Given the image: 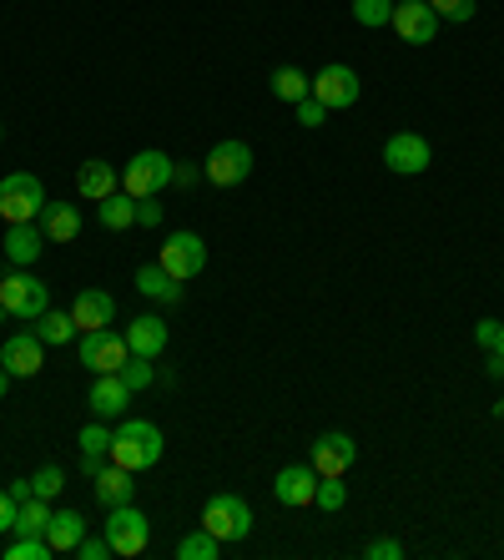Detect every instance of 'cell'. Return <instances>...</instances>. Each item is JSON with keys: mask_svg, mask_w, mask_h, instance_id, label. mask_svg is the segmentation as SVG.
Masks as SVG:
<instances>
[{"mask_svg": "<svg viewBox=\"0 0 504 560\" xmlns=\"http://www.w3.org/2000/svg\"><path fill=\"white\" fill-rule=\"evenodd\" d=\"M162 450H167V440H162V430H156L152 419H127V424L112 434L106 459L121 465V469H131V475H142V469L162 465Z\"/></svg>", "mask_w": 504, "mask_h": 560, "instance_id": "1", "label": "cell"}, {"mask_svg": "<svg viewBox=\"0 0 504 560\" xmlns=\"http://www.w3.org/2000/svg\"><path fill=\"white\" fill-rule=\"evenodd\" d=\"M202 530H212L222 546H237V540L253 535V505L243 495H233V490H222V495H212L202 505Z\"/></svg>", "mask_w": 504, "mask_h": 560, "instance_id": "2", "label": "cell"}, {"mask_svg": "<svg viewBox=\"0 0 504 560\" xmlns=\"http://www.w3.org/2000/svg\"><path fill=\"white\" fill-rule=\"evenodd\" d=\"M0 303H5V313H11V318H26V324H36L40 313L51 308V288L40 283L31 268H15V273L0 278Z\"/></svg>", "mask_w": 504, "mask_h": 560, "instance_id": "3", "label": "cell"}, {"mask_svg": "<svg viewBox=\"0 0 504 560\" xmlns=\"http://www.w3.org/2000/svg\"><path fill=\"white\" fill-rule=\"evenodd\" d=\"M46 208V187L36 172H11L0 177V218L5 222H36Z\"/></svg>", "mask_w": 504, "mask_h": 560, "instance_id": "4", "label": "cell"}, {"mask_svg": "<svg viewBox=\"0 0 504 560\" xmlns=\"http://www.w3.org/2000/svg\"><path fill=\"white\" fill-rule=\"evenodd\" d=\"M102 535L112 540V556H142L146 540H152V521H146L137 505H112L106 510V525Z\"/></svg>", "mask_w": 504, "mask_h": 560, "instance_id": "5", "label": "cell"}, {"mask_svg": "<svg viewBox=\"0 0 504 560\" xmlns=\"http://www.w3.org/2000/svg\"><path fill=\"white\" fill-rule=\"evenodd\" d=\"M172 162L167 152H156V147H146V152H137L127 162V172H121V192H131V197H156L162 187L172 183Z\"/></svg>", "mask_w": 504, "mask_h": 560, "instance_id": "6", "label": "cell"}, {"mask_svg": "<svg viewBox=\"0 0 504 560\" xmlns=\"http://www.w3.org/2000/svg\"><path fill=\"white\" fill-rule=\"evenodd\" d=\"M81 364L91 369V374H121V364L131 359L127 349V334H112V328H91V334H81Z\"/></svg>", "mask_w": 504, "mask_h": 560, "instance_id": "7", "label": "cell"}, {"mask_svg": "<svg viewBox=\"0 0 504 560\" xmlns=\"http://www.w3.org/2000/svg\"><path fill=\"white\" fill-rule=\"evenodd\" d=\"M202 177H208L212 187H237L253 177V147L247 142H218L208 152V162H202Z\"/></svg>", "mask_w": 504, "mask_h": 560, "instance_id": "8", "label": "cell"}, {"mask_svg": "<svg viewBox=\"0 0 504 560\" xmlns=\"http://www.w3.org/2000/svg\"><path fill=\"white\" fill-rule=\"evenodd\" d=\"M156 262H162L177 283H187V278H197L202 268H208V243L181 228V233H172L167 243H162V258H156Z\"/></svg>", "mask_w": 504, "mask_h": 560, "instance_id": "9", "label": "cell"}, {"mask_svg": "<svg viewBox=\"0 0 504 560\" xmlns=\"http://www.w3.org/2000/svg\"><path fill=\"white\" fill-rule=\"evenodd\" d=\"M429 162H434V152L419 131H394L384 142V167L394 177H419V172H429Z\"/></svg>", "mask_w": 504, "mask_h": 560, "instance_id": "10", "label": "cell"}, {"mask_svg": "<svg viewBox=\"0 0 504 560\" xmlns=\"http://www.w3.org/2000/svg\"><path fill=\"white\" fill-rule=\"evenodd\" d=\"M388 26L399 31V40H409V46H429L439 36V15H434L429 0H394V21Z\"/></svg>", "mask_w": 504, "mask_h": 560, "instance_id": "11", "label": "cell"}, {"mask_svg": "<svg viewBox=\"0 0 504 560\" xmlns=\"http://www.w3.org/2000/svg\"><path fill=\"white\" fill-rule=\"evenodd\" d=\"M353 459H359V444H353V434H343V430L318 434L308 450V465L318 469V475H349Z\"/></svg>", "mask_w": 504, "mask_h": 560, "instance_id": "12", "label": "cell"}, {"mask_svg": "<svg viewBox=\"0 0 504 560\" xmlns=\"http://www.w3.org/2000/svg\"><path fill=\"white\" fill-rule=\"evenodd\" d=\"M363 92V81L353 66H324L318 77H313V96L328 106V112H343V106H353Z\"/></svg>", "mask_w": 504, "mask_h": 560, "instance_id": "13", "label": "cell"}, {"mask_svg": "<svg viewBox=\"0 0 504 560\" xmlns=\"http://www.w3.org/2000/svg\"><path fill=\"white\" fill-rule=\"evenodd\" d=\"M0 364L11 378H36L40 364H46V343L36 334H11V339L0 343Z\"/></svg>", "mask_w": 504, "mask_h": 560, "instance_id": "14", "label": "cell"}, {"mask_svg": "<svg viewBox=\"0 0 504 560\" xmlns=\"http://www.w3.org/2000/svg\"><path fill=\"white\" fill-rule=\"evenodd\" d=\"M313 490H318V469H313L308 459H303V465H283L278 480H272V495H278V505H288V510L313 505Z\"/></svg>", "mask_w": 504, "mask_h": 560, "instance_id": "15", "label": "cell"}, {"mask_svg": "<svg viewBox=\"0 0 504 560\" xmlns=\"http://www.w3.org/2000/svg\"><path fill=\"white\" fill-rule=\"evenodd\" d=\"M167 343H172V328H167V318H156V313H142V318L127 324V349L137 353V359H162Z\"/></svg>", "mask_w": 504, "mask_h": 560, "instance_id": "16", "label": "cell"}, {"mask_svg": "<svg viewBox=\"0 0 504 560\" xmlns=\"http://www.w3.org/2000/svg\"><path fill=\"white\" fill-rule=\"evenodd\" d=\"M91 415L96 419H117L131 409V384L121 374H96V384H91Z\"/></svg>", "mask_w": 504, "mask_h": 560, "instance_id": "17", "label": "cell"}, {"mask_svg": "<svg viewBox=\"0 0 504 560\" xmlns=\"http://www.w3.org/2000/svg\"><path fill=\"white\" fill-rule=\"evenodd\" d=\"M71 318H77L81 334H91V328H112V318H117V299L102 293V288H81L77 303H71Z\"/></svg>", "mask_w": 504, "mask_h": 560, "instance_id": "18", "label": "cell"}, {"mask_svg": "<svg viewBox=\"0 0 504 560\" xmlns=\"http://www.w3.org/2000/svg\"><path fill=\"white\" fill-rule=\"evenodd\" d=\"M5 258L15 262V268H31V262L40 258V248H46V233H40V222H5Z\"/></svg>", "mask_w": 504, "mask_h": 560, "instance_id": "19", "label": "cell"}, {"mask_svg": "<svg viewBox=\"0 0 504 560\" xmlns=\"http://www.w3.org/2000/svg\"><path fill=\"white\" fill-rule=\"evenodd\" d=\"M91 490H96V500H102L106 510L112 505H131V495H137V475L121 465H102L96 475H91Z\"/></svg>", "mask_w": 504, "mask_h": 560, "instance_id": "20", "label": "cell"}, {"mask_svg": "<svg viewBox=\"0 0 504 560\" xmlns=\"http://www.w3.org/2000/svg\"><path fill=\"white\" fill-rule=\"evenodd\" d=\"M117 187H121V172L112 167V162H102V156L81 162V172H77V192L86 197V202H102V197H112Z\"/></svg>", "mask_w": 504, "mask_h": 560, "instance_id": "21", "label": "cell"}, {"mask_svg": "<svg viewBox=\"0 0 504 560\" xmlns=\"http://www.w3.org/2000/svg\"><path fill=\"white\" fill-rule=\"evenodd\" d=\"M36 222H40V233H46V243H71L81 233V208L77 202H46Z\"/></svg>", "mask_w": 504, "mask_h": 560, "instance_id": "22", "label": "cell"}, {"mask_svg": "<svg viewBox=\"0 0 504 560\" xmlns=\"http://www.w3.org/2000/svg\"><path fill=\"white\" fill-rule=\"evenodd\" d=\"M86 515L81 510H51V525H46V540H51L56 556H66V550H77L81 540H86Z\"/></svg>", "mask_w": 504, "mask_h": 560, "instance_id": "23", "label": "cell"}, {"mask_svg": "<svg viewBox=\"0 0 504 560\" xmlns=\"http://www.w3.org/2000/svg\"><path fill=\"white\" fill-rule=\"evenodd\" d=\"M96 218H102V228H112V233H127V228H137V197L131 192H112L96 202Z\"/></svg>", "mask_w": 504, "mask_h": 560, "instance_id": "24", "label": "cell"}, {"mask_svg": "<svg viewBox=\"0 0 504 560\" xmlns=\"http://www.w3.org/2000/svg\"><path fill=\"white\" fill-rule=\"evenodd\" d=\"M31 334H36L40 343H51V349H61V343L77 339L81 328H77V318H71V308H66V313H61V308H46V313L36 318V328H31Z\"/></svg>", "mask_w": 504, "mask_h": 560, "instance_id": "25", "label": "cell"}, {"mask_svg": "<svg viewBox=\"0 0 504 560\" xmlns=\"http://www.w3.org/2000/svg\"><path fill=\"white\" fill-rule=\"evenodd\" d=\"M137 288H142L146 299H156V303H177L181 299V283L162 268V262H146V268H137Z\"/></svg>", "mask_w": 504, "mask_h": 560, "instance_id": "26", "label": "cell"}, {"mask_svg": "<svg viewBox=\"0 0 504 560\" xmlns=\"http://www.w3.org/2000/svg\"><path fill=\"white\" fill-rule=\"evenodd\" d=\"M272 96L288 102V106H297L303 96H313V77H303L297 66H278V71H272Z\"/></svg>", "mask_w": 504, "mask_h": 560, "instance_id": "27", "label": "cell"}, {"mask_svg": "<svg viewBox=\"0 0 504 560\" xmlns=\"http://www.w3.org/2000/svg\"><path fill=\"white\" fill-rule=\"evenodd\" d=\"M46 525H51V500H21V515H15V535H46Z\"/></svg>", "mask_w": 504, "mask_h": 560, "instance_id": "28", "label": "cell"}, {"mask_svg": "<svg viewBox=\"0 0 504 560\" xmlns=\"http://www.w3.org/2000/svg\"><path fill=\"white\" fill-rule=\"evenodd\" d=\"M218 550H222V540L212 530H192L177 540V560H218Z\"/></svg>", "mask_w": 504, "mask_h": 560, "instance_id": "29", "label": "cell"}, {"mask_svg": "<svg viewBox=\"0 0 504 560\" xmlns=\"http://www.w3.org/2000/svg\"><path fill=\"white\" fill-rule=\"evenodd\" d=\"M313 505L338 515V510L349 505V490H343V475H318V490H313Z\"/></svg>", "mask_w": 504, "mask_h": 560, "instance_id": "30", "label": "cell"}, {"mask_svg": "<svg viewBox=\"0 0 504 560\" xmlns=\"http://www.w3.org/2000/svg\"><path fill=\"white\" fill-rule=\"evenodd\" d=\"M353 21L368 31L388 26V21H394V0H353Z\"/></svg>", "mask_w": 504, "mask_h": 560, "instance_id": "31", "label": "cell"}, {"mask_svg": "<svg viewBox=\"0 0 504 560\" xmlns=\"http://www.w3.org/2000/svg\"><path fill=\"white\" fill-rule=\"evenodd\" d=\"M51 540L46 535H15L11 550H5V560H51Z\"/></svg>", "mask_w": 504, "mask_h": 560, "instance_id": "32", "label": "cell"}, {"mask_svg": "<svg viewBox=\"0 0 504 560\" xmlns=\"http://www.w3.org/2000/svg\"><path fill=\"white\" fill-rule=\"evenodd\" d=\"M31 490H36L40 500H56L66 490V469L61 465H46V469H36V475H31Z\"/></svg>", "mask_w": 504, "mask_h": 560, "instance_id": "33", "label": "cell"}, {"mask_svg": "<svg viewBox=\"0 0 504 560\" xmlns=\"http://www.w3.org/2000/svg\"><path fill=\"white\" fill-rule=\"evenodd\" d=\"M121 378H127V384H131V394H137V389H146V384H152V378H156V359H137V353H131L127 364H121Z\"/></svg>", "mask_w": 504, "mask_h": 560, "instance_id": "34", "label": "cell"}, {"mask_svg": "<svg viewBox=\"0 0 504 560\" xmlns=\"http://www.w3.org/2000/svg\"><path fill=\"white\" fill-rule=\"evenodd\" d=\"M77 444H81V455H91V459H106V450H112V430H106V424H86Z\"/></svg>", "mask_w": 504, "mask_h": 560, "instance_id": "35", "label": "cell"}, {"mask_svg": "<svg viewBox=\"0 0 504 560\" xmlns=\"http://www.w3.org/2000/svg\"><path fill=\"white\" fill-rule=\"evenodd\" d=\"M429 5H434L439 21H474L479 11V0H429Z\"/></svg>", "mask_w": 504, "mask_h": 560, "instance_id": "36", "label": "cell"}, {"mask_svg": "<svg viewBox=\"0 0 504 560\" xmlns=\"http://www.w3.org/2000/svg\"><path fill=\"white\" fill-rule=\"evenodd\" d=\"M363 556L368 560H403V546L394 540V535H374V540L363 546Z\"/></svg>", "mask_w": 504, "mask_h": 560, "instance_id": "37", "label": "cell"}, {"mask_svg": "<svg viewBox=\"0 0 504 560\" xmlns=\"http://www.w3.org/2000/svg\"><path fill=\"white\" fill-rule=\"evenodd\" d=\"M297 121H303L308 131H318L328 121V106L318 102V96H303V102H297Z\"/></svg>", "mask_w": 504, "mask_h": 560, "instance_id": "38", "label": "cell"}, {"mask_svg": "<svg viewBox=\"0 0 504 560\" xmlns=\"http://www.w3.org/2000/svg\"><path fill=\"white\" fill-rule=\"evenodd\" d=\"M71 556H77V560H106V556H112V540H106V535H91V530H86V540H81Z\"/></svg>", "mask_w": 504, "mask_h": 560, "instance_id": "39", "label": "cell"}, {"mask_svg": "<svg viewBox=\"0 0 504 560\" xmlns=\"http://www.w3.org/2000/svg\"><path fill=\"white\" fill-rule=\"evenodd\" d=\"M500 318H479V328H474V339H479V349H494L500 343Z\"/></svg>", "mask_w": 504, "mask_h": 560, "instance_id": "40", "label": "cell"}, {"mask_svg": "<svg viewBox=\"0 0 504 560\" xmlns=\"http://www.w3.org/2000/svg\"><path fill=\"white\" fill-rule=\"evenodd\" d=\"M15 515H21V505L11 500V490H0V535H5V530L15 535Z\"/></svg>", "mask_w": 504, "mask_h": 560, "instance_id": "41", "label": "cell"}, {"mask_svg": "<svg viewBox=\"0 0 504 560\" xmlns=\"http://www.w3.org/2000/svg\"><path fill=\"white\" fill-rule=\"evenodd\" d=\"M156 222H162V208L152 197H137V228H156Z\"/></svg>", "mask_w": 504, "mask_h": 560, "instance_id": "42", "label": "cell"}, {"mask_svg": "<svg viewBox=\"0 0 504 560\" xmlns=\"http://www.w3.org/2000/svg\"><path fill=\"white\" fill-rule=\"evenodd\" d=\"M31 495H36V490H31V480H11V500H15V505H21V500H31Z\"/></svg>", "mask_w": 504, "mask_h": 560, "instance_id": "43", "label": "cell"}, {"mask_svg": "<svg viewBox=\"0 0 504 560\" xmlns=\"http://www.w3.org/2000/svg\"><path fill=\"white\" fill-rule=\"evenodd\" d=\"M484 369H490V378H504V353H490V364Z\"/></svg>", "mask_w": 504, "mask_h": 560, "instance_id": "44", "label": "cell"}, {"mask_svg": "<svg viewBox=\"0 0 504 560\" xmlns=\"http://www.w3.org/2000/svg\"><path fill=\"white\" fill-rule=\"evenodd\" d=\"M5 389H11V374H5V364H0V399H5Z\"/></svg>", "mask_w": 504, "mask_h": 560, "instance_id": "45", "label": "cell"}, {"mask_svg": "<svg viewBox=\"0 0 504 560\" xmlns=\"http://www.w3.org/2000/svg\"><path fill=\"white\" fill-rule=\"evenodd\" d=\"M490 353H504V328H500V343H494V349Z\"/></svg>", "mask_w": 504, "mask_h": 560, "instance_id": "46", "label": "cell"}, {"mask_svg": "<svg viewBox=\"0 0 504 560\" xmlns=\"http://www.w3.org/2000/svg\"><path fill=\"white\" fill-rule=\"evenodd\" d=\"M5 318H11V313H5V303H0V324H5Z\"/></svg>", "mask_w": 504, "mask_h": 560, "instance_id": "47", "label": "cell"}, {"mask_svg": "<svg viewBox=\"0 0 504 560\" xmlns=\"http://www.w3.org/2000/svg\"><path fill=\"white\" fill-rule=\"evenodd\" d=\"M0 142H5V127H0Z\"/></svg>", "mask_w": 504, "mask_h": 560, "instance_id": "48", "label": "cell"}]
</instances>
